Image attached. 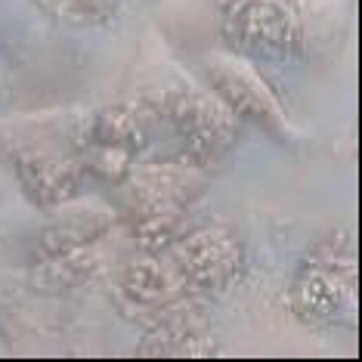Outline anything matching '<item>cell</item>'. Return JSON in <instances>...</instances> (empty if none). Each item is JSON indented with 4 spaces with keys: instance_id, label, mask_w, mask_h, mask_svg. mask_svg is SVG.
<instances>
[{
    "instance_id": "2",
    "label": "cell",
    "mask_w": 362,
    "mask_h": 362,
    "mask_svg": "<svg viewBox=\"0 0 362 362\" xmlns=\"http://www.w3.org/2000/svg\"><path fill=\"white\" fill-rule=\"evenodd\" d=\"M134 96L146 103L158 127H170V134L180 139L177 158L183 161L208 168L238 136L242 121L217 100L208 84H202L174 59V53L155 31L146 37Z\"/></svg>"
},
{
    "instance_id": "1",
    "label": "cell",
    "mask_w": 362,
    "mask_h": 362,
    "mask_svg": "<svg viewBox=\"0 0 362 362\" xmlns=\"http://www.w3.org/2000/svg\"><path fill=\"white\" fill-rule=\"evenodd\" d=\"M93 109L59 105L28 115H0V158L10 161L25 199L35 208L78 199L87 180L84 146Z\"/></svg>"
},
{
    "instance_id": "3",
    "label": "cell",
    "mask_w": 362,
    "mask_h": 362,
    "mask_svg": "<svg viewBox=\"0 0 362 362\" xmlns=\"http://www.w3.org/2000/svg\"><path fill=\"white\" fill-rule=\"evenodd\" d=\"M71 25L50 16L37 0H0V65L10 71L13 87L56 96L87 75L90 65Z\"/></svg>"
},
{
    "instance_id": "11",
    "label": "cell",
    "mask_w": 362,
    "mask_h": 362,
    "mask_svg": "<svg viewBox=\"0 0 362 362\" xmlns=\"http://www.w3.org/2000/svg\"><path fill=\"white\" fill-rule=\"evenodd\" d=\"M291 6L300 22L303 62L332 59L347 37L350 0H291Z\"/></svg>"
},
{
    "instance_id": "10",
    "label": "cell",
    "mask_w": 362,
    "mask_h": 362,
    "mask_svg": "<svg viewBox=\"0 0 362 362\" xmlns=\"http://www.w3.org/2000/svg\"><path fill=\"white\" fill-rule=\"evenodd\" d=\"M44 223L37 226L35 238L28 245V263L53 257V254L81 248L96 238H105L118 223L115 204L96 202V199H69L56 208H44Z\"/></svg>"
},
{
    "instance_id": "12",
    "label": "cell",
    "mask_w": 362,
    "mask_h": 362,
    "mask_svg": "<svg viewBox=\"0 0 362 362\" xmlns=\"http://www.w3.org/2000/svg\"><path fill=\"white\" fill-rule=\"evenodd\" d=\"M37 4L71 28H103L118 16L124 0H37Z\"/></svg>"
},
{
    "instance_id": "15",
    "label": "cell",
    "mask_w": 362,
    "mask_h": 362,
    "mask_svg": "<svg viewBox=\"0 0 362 362\" xmlns=\"http://www.w3.org/2000/svg\"><path fill=\"white\" fill-rule=\"evenodd\" d=\"M0 199H4V180H0Z\"/></svg>"
},
{
    "instance_id": "9",
    "label": "cell",
    "mask_w": 362,
    "mask_h": 362,
    "mask_svg": "<svg viewBox=\"0 0 362 362\" xmlns=\"http://www.w3.org/2000/svg\"><path fill=\"white\" fill-rule=\"evenodd\" d=\"M170 267L177 269L180 282L192 298H211L226 288H233L245 273V245L233 229L208 226L192 229L170 242L168 248Z\"/></svg>"
},
{
    "instance_id": "8",
    "label": "cell",
    "mask_w": 362,
    "mask_h": 362,
    "mask_svg": "<svg viewBox=\"0 0 362 362\" xmlns=\"http://www.w3.org/2000/svg\"><path fill=\"white\" fill-rule=\"evenodd\" d=\"M155 127H158L155 115L136 96L93 112L87 146L84 155H81L87 177L103 180L105 186L121 183L127 177V170L136 164L139 152L152 143Z\"/></svg>"
},
{
    "instance_id": "6",
    "label": "cell",
    "mask_w": 362,
    "mask_h": 362,
    "mask_svg": "<svg viewBox=\"0 0 362 362\" xmlns=\"http://www.w3.org/2000/svg\"><path fill=\"white\" fill-rule=\"evenodd\" d=\"M204 84L217 100L235 115L238 121H251L263 127L279 143H294L298 127L288 121L285 105L276 96V90L267 84V78L257 71V65L233 50H211L202 56Z\"/></svg>"
},
{
    "instance_id": "14",
    "label": "cell",
    "mask_w": 362,
    "mask_h": 362,
    "mask_svg": "<svg viewBox=\"0 0 362 362\" xmlns=\"http://www.w3.org/2000/svg\"><path fill=\"white\" fill-rule=\"evenodd\" d=\"M229 4H235V0H214V6H217V10H220V13H223V10H226V6H229Z\"/></svg>"
},
{
    "instance_id": "4",
    "label": "cell",
    "mask_w": 362,
    "mask_h": 362,
    "mask_svg": "<svg viewBox=\"0 0 362 362\" xmlns=\"http://www.w3.org/2000/svg\"><path fill=\"white\" fill-rule=\"evenodd\" d=\"M208 186V168L183 158L143 161L115 183V211L139 251H161L186 233V217Z\"/></svg>"
},
{
    "instance_id": "7",
    "label": "cell",
    "mask_w": 362,
    "mask_h": 362,
    "mask_svg": "<svg viewBox=\"0 0 362 362\" xmlns=\"http://www.w3.org/2000/svg\"><path fill=\"white\" fill-rule=\"evenodd\" d=\"M229 50L251 62H303L300 22L291 0H235L220 13Z\"/></svg>"
},
{
    "instance_id": "5",
    "label": "cell",
    "mask_w": 362,
    "mask_h": 362,
    "mask_svg": "<svg viewBox=\"0 0 362 362\" xmlns=\"http://www.w3.org/2000/svg\"><path fill=\"white\" fill-rule=\"evenodd\" d=\"M291 310L307 325H359V254L350 229L322 238L307 254L291 285Z\"/></svg>"
},
{
    "instance_id": "13",
    "label": "cell",
    "mask_w": 362,
    "mask_h": 362,
    "mask_svg": "<svg viewBox=\"0 0 362 362\" xmlns=\"http://www.w3.org/2000/svg\"><path fill=\"white\" fill-rule=\"evenodd\" d=\"M16 100V87H13V78H10V71L0 65V115H4L6 109L13 105Z\"/></svg>"
}]
</instances>
